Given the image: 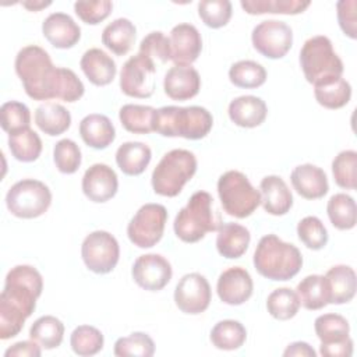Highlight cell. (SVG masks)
Returning <instances> with one entry per match:
<instances>
[{"label": "cell", "instance_id": "obj_1", "mask_svg": "<svg viewBox=\"0 0 357 357\" xmlns=\"http://www.w3.org/2000/svg\"><path fill=\"white\" fill-rule=\"evenodd\" d=\"M42 290L43 279L36 268L17 265L8 271L0 294V339H11L21 332Z\"/></svg>", "mask_w": 357, "mask_h": 357}, {"label": "cell", "instance_id": "obj_2", "mask_svg": "<svg viewBox=\"0 0 357 357\" xmlns=\"http://www.w3.org/2000/svg\"><path fill=\"white\" fill-rule=\"evenodd\" d=\"M15 73L21 79L25 93L33 100L56 99L60 67H54L49 53L36 46L28 45L15 56Z\"/></svg>", "mask_w": 357, "mask_h": 357}, {"label": "cell", "instance_id": "obj_3", "mask_svg": "<svg viewBox=\"0 0 357 357\" xmlns=\"http://www.w3.org/2000/svg\"><path fill=\"white\" fill-rule=\"evenodd\" d=\"M252 261L257 272L269 280H289L303 266L300 250L276 234H266L258 241Z\"/></svg>", "mask_w": 357, "mask_h": 357}, {"label": "cell", "instance_id": "obj_4", "mask_svg": "<svg viewBox=\"0 0 357 357\" xmlns=\"http://www.w3.org/2000/svg\"><path fill=\"white\" fill-rule=\"evenodd\" d=\"M220 225V213L215 208L212 195L206 191H197L177 213L173 229L181 241L197 243L206 233L218 231Z\"/></svg>", "mask_w": 357, "mask_h": 357}, {"label": "cell", "instance_id": "obj_5", "mask_svg": "<svg viewBox=\"0 0 357 357\" xmlns=\"http://www.w3.org/2000/svg\"><path fill=\"white\" fill-rule=\"evenodd\" d=\"M213 119L202 106H163L156 109L155 131L163 137L201 139L212 128Z\"/></svg>", "mask_w": 357, "mask_h": 357}, {"label": "cell", "instance_id": "obj_6", "mask_svg": "<svg viewBox=\"0 0 357 357\" xmlns=\"http://www.w3.org/2000/svg\"><path fill=\"white\" fill-rule=\"evenodd\" d=\"M197 172V158L187 149H173L163 155L152 172L151 183L155 194L176 197Z\"/></svg>", "mask_w": 357, "mask_h": 357}, {"label": "cell", "instance_id": "obj_7", "mask_svg": "<svg viewBox=\"0 0 357 357\" xmlns=\"http://www.w3.org/2000/svg\"><path fill=\"white\" fill-rule=\"evenodd\" d=\"M300 66L305 79L312 85L329 78L342 77L344 70L331 39L324 35L312 36L304 42L300 50Z\"/></svg>", "mask_w": 357, "mask_h": 357}, {"label": "cell", "instance_id": "obj_8", "mask_svg": "<svg viewBox=\"0 0 357 357\" xmlns=\"http://www.w3.org/2000/svg\"><path fill=\"white\" fill-rule=\"evenodd\" d=\"M218 194L223 211L238 219L250 216L261 204V192L238 170H229L219 177Z\"/></svg>", "mask_w": 357, "mask_h": 357}, {"label": "cell", "instance_id": "obj_9", "mask_svg": "<svg viewBox=\"0 0 357 357\" xmlns=\"http://www.w3.org/2000/svg\"><path fill=\"white\" fill-rule=\"evenodd\" d=\"M52 204L49 187L33 178L17 181L7 191L6 205L11 215L21 219H35L42 216Z\"/></svg>", "mask_w": 357, "mask_h": 357}, {"label": "cell", "instance_id": "obj_10", "mask_svg": "<svg viewBox=\"0 0 357 357\" xmlns=\"http://www.w3.org/2000/svg\"><path fill=\"white\" fill-rule=\"evenodd\" d=\"M167 211L160 204H145L132 216L127 226L130 241L138 248L156 245L165 231Z\"/></svg>", "mask_w": 357, "mask_h": 357}, {"label": "cell", "instance_id": "obj_11", "mask_svg": "<svg viewBox=\"0 0 357 357\" xmlns=\"http://www.w3.org/2000/svg\"><path fill=\"white\" fill-rule=\"evenodd\" d=\"M156 64L142 53L131 56L120 71V89L131 98H151L156 85Z\"/></svg>", "mask_w": 357, "mask_h": 357}, {"label": "cell", "instance_id": "obj_12", "mask_svg": "<svg viewBox=\"0 0 357 357\" xmlns=\"http://www.w3.org/2000/svg\"><path fill=\"white\" fill-rule=\"evenodd\" d=\"M81 257L85 266L98 275L112 272L120 257V247L114 236L105 230L89 233L81 245Z\"/></svg>", "mask_w": 357, "mask_h": 357}, {"label": "cell", "instance_id": "obj_13", "mask_svg": "<svg viewBox=\"0 0 357 357\" xmlns=\"http://www.w3.org/2000/svg\"><path fill=\"white\" fill-rule=\"evenodd\" d=\"M254 49L268 59H282L293 45L291 28L279 20L259 22L251 33Z\"/></svg>", "mask_w": 357, "mask_h": 357}, {"label": "cell", "instance_id": "obj_14", "mask_svg": "<svg viewBox=\"0 0 357 357\" xmlns=\"http://www.w3.org/2000/svg\"><path fill=\"white\" fill-rule=\"evenodd\" d=\"M211 286L205 276L192 272L184 275L174 289V303L177 308L190 315L204 312L211 303Z\"/></svg>", "mask_w": 357, "mask_h": 357}, {"label": "cell", "instance_id": "obj_15", "mask_svg": "<svg viewBox=\"0 0 357 357\" xmlns=\"http://www.w3.org/2000/svg\"><path fill=\"white\" fill-rule=\"evenodd\" d=\"M131 275L139 287L159 291L170 282L173 271L170 262L160 254H145L135 259Z\"/></svg>", "mask_w": 357, "mask_h": 357}, {"label": "cell", "instance_id": "obj_16", "mask_svg": "<svg viewBox=\"0 0 357 357\" xmlns=\"http://www.w3.org/2000/svg\"><path fill=\"white\" fill-rule=\"evenodd\" d=\"M170 60L174 66H191L202 50V38L198 29L187 22L170 31Z\"/></svg>", "mask_w": 357, "mask_h": 357}, {"label": "cell", "instance_id": "obj_17", "mask_svg": "<svg viewBox=\"0 0 357 357\" xmlns=\"http://www.w3.org/2000/svg\"><path fill=\"white\" fill-rule=\"evenodd\" d=\"M117 188V174L105 163H95L84 173L82 192L92 202L102 204L112 199L116 195Z\"/></svg>", "mask_w": 357, "mask_h": 357}, {"label": "cell", "instance_id": "obj_18", "mask_svg": "<svg viewBox=\"0 0 357 357\" xmlns=\"http://www.w3.org/2000/svg\"><path fill=\"white\" fill-rule=\"evenodd\" d=\"M252 290L251 275L241 266H231L223 271L216 284L219 298L229 305L244 304L252 296Z\"/></svg>", "mask_w": 357, "mask_h": 357}, {"label": "cell", "instance_id": "obj_19", "mask_svg": "<svg viewBox=\"0 0 357 357\" xmlns=\"http://www.w3.org/2000/svg\"><path fill=\"white\" fill-rule=\"evenodd\" d=\"M42 33L52 46L70 49L78 43L81 28L68 14L52 13L42 24Z\"/></svg>", "mask_w": 357, "mask_h": 357}, {"label": "cell", "instance_id": "obj_20", "mask_svg": "<svg viewBox=\"0 0 357 357\" xmlns=\"http://www.w3.org/2000/svg\"><path fill=\"white\" fill-rule=\"evenodd\" d=\"M199 88V74L191 66H174L165 74L163 89L173 100H188L198 95Z\"/></svg>", "mask_w": 357, "mask_h": 357}, {"label": "cell", "instance_id": "obj_21", "mask_svg": "<svg viewBox=\"0 0 357 357\" xmlns=\"http://www.w3.org/2000/svg\"><path fill=\"white\" fill-rule=\"evenodd\" d=\"M290 180L296 192L305 199H319L329 190L326 173L311 163L294 167L290 174Z\"/></svg>", "mask_w": 357, "mask_h": 357}, {"label": "cell", "instance_id": "obj_22", "mask_svg": "<svg viewBox=\"0 0 357 357\" xmlns=\"http://www.w3.org/2000/svg\"><path fill=\"white\" fill-rule=\"evenodd\" d=\"M261 204L269 215H286L293 206V195L284 180L279 176H266L259 184Z\"/></svg>", "mask_w": 357, "mask_h": 357}, {"label": "cell", "instance_id": "obj_23", "mask_svg": "<svg viewBox=\"0 0 357 357\" xmlns=\"http://www.w3.org/2000/svg\"><path fill=\"white\" fill-rule=\"evenodd\" d=\"M230 120L243 128L261 126L268 114L266 103L254 95H243L233 99L227 109Z\"/></svg>", "mask_w": 357, "mask_h": 357}, {"label": "cell", "instance_id": "obj_24", "mask_svg": "<svg viewBox=\"0 0 357 357\" xmlns=\"http://www.w3.org/2000/svg\"><path fill=\"white\" fill-rule=\"evenodd\" d=\"M79 67L85 77L96 86L109 85L117 73L114 60L98 47H92L82 54Z\"/></svg>", "mask_w": 357, "mask_h": 357}, {"label": "cell", "instance_id": "obj_25", "mask_svg": "<svg viewBox=\"0 0 357 357\" xmlns=\"http://www.w3.org/2000/svg\"><path fill=\"white\" fill-rule=\"evenodd\" d=\"M251 241L247 227L238 223H222L218 229L216 248L218 252L227 259H237L244 255Z\"/></svg>", "mask_w": 357, "mask_h": 357}, {"label": "cell", "instance_id": "obj_26", "mask_svg": "<svg viewBox=\"0 0 357 357\" xmlns=\"http://www.w3.org/2000/svg\"><path fill=\"white\" fill-rule=\"evenodd\" d=\"M329 304H346L353 300L357 289L356 272L349 265H335L325 275Z\"/></svg>", "mask_w": 357, "mask_h": 357}, {"label": "cell", "instance_id": "obj_27", "mask_svg": "<svg viewBox=\"0 0 357 357\" xmlns=\"http://www.w3.org/2000/svg\"><path fill=\"white\" fill-rule=\"evenodd\" d=\"M79 135L88 146L105 149L114 141L116 130L107 116L92 113L81 120Z\"/></svg>", "mask_w": 357, "mask_h": 357}, {"label": "cell", "instance_id": "obj_28", "mask_svg": "<svg viewBox=\"0 0 357 357\" xmlns=\"http://www.w3.org/2000/svg\"><path fill=\"white\" fill-rule=\"evenodd\" d=\"M152 158L151 148L138 141H128L119 146L116 152V163L127 176H139L145 172Z\"/></svg>", "mask_w": 357, "mask_h": 357}, {"label": "cell", "instance_id": "obj_29", "mask_svg": "<svg viewBox=\"0 0 357 357\" xmlns=\"http://www.w3.org/2000/svg\"><path fill=\"white\" fill-rule=\"evenodd\" d=\"M137 28L128 18H117L107 24L102 32V43L114 54H127L135 42Z\"/></svg>", "mask_w": 357, "mask_h": 357}, {"label": "cell", "instance_id": "obj_30", "mask_svg": "<svg viewBox=\"0 0 357 357\" xmlns=\"http://www.w3.org/2000/svg\"><path fill=\"white\" fill-rule=\"evenodd\" d=\"M35 123L40 131L50 137H56L70 128L71 114L64 106L46 102L35 110Z\"/></svg>", "mask_w": 357, "mask_h": 357}, {"label": "cell", "instance_id": "obj_31", "mask_svg": "<svg viewBox=\"0 0 357 357\" xmlns=\"http://www.w3.org/2000/svg\"><path fill=\"white\" fill-rule=\"evenodd\" d=\"M314 95L321 106L326 109H340L349 103L351 86L344 78L335 77L315 84Z\"/></svg>", "mask_w": 357, "mask_h": 357}, {"label": "cell", "instance_id": "obj_32", "mask_svg": "<svg viewBox=\"0 0 357 357\" xmlns=\"http://www.w3.org/2000/svg\"><path fill=\"white\" fill-rule=\"evenodd\" d=\"M121 126L132 134H149L155 131L156 109L145 105H124L119 112Z\"/></svg>", "mask_w": 357, "mask_h": 357}, {"label": "cell", "instance_id": "obj_33", "mask_svg": "<svg viewBox=\"0 0 357 357\" xmlns=\"http://www.w3.org/2000/svg\"><path fill=\"white\" fill-rule=\"evenodd\" d=\"M300 300V305L305 310H321L329 304V293L325 276L308 275L305 276L296 289Z\"/></svg>", "mask_w": 357, "mask_h": 357}, {"label": "cell", "instance_id": "obj_34", "mask_svg": "<svg viewBox=\"0 0 357 357\" xmlns=\"http://www.w3.org/2000/svg\"><path fill=\"white\" fill-rule=\"evenodd\" d=\"M240 6L247 14H286L296 15L310 7V1L303 0H241Z\"/></svg>", "mask_w": 357, "mask_h": 357}, {"label": "cell", "instance_id": "obj_35", "mask_svg": "<svg viewBox=\"0 0 357 357\" xmlns=\"http://www.w3.org/2000/svg\"><path fill=\"white\" fill-rule=\"evenodd\" d=\"M247 339L244 325L234 319L219 321L211 331V342L219 350H237Z\"/></svg>", "mask_w": 357, "mask_h": 357}, {"label": "cell", "instance_id": "obj_36", "mask_svg": "<svg viewBox=\"0 0 357 357\" xmlns=\"http://www.w3.org/2000/svg\"><path fill=\"white\" fill-rule=\"evenodd\" d=\"M326 212L333 227L339 230H350L357 222V209L354 199L343 192L335 194L329 198Z\"/></svg>", "mask_w": 357, "mask_h": 357}, {"label": "cell", "instance_id": "obj_37", "mask_svg": "<svg viewBox=\"0 0 357 357\" xmlns=\"http://www.w3.org/2000/svg\"><path fill=\"white\" fill-rule=\"evenodd\" d=\"M63 336L64 325L53 315H43L38 318L29 329V337L47 350L59 347L63 342Z\"/></svg>", "mask_w": 357, "mask_h": 357}, {"label": "cell", "instance_id": "obj_38", "mask_svg": "<svg viewBox=\"0 0 357 357\" xmlns=\"http://www.w3.org/2000/svg\"><path fill=\"white\" fill-rule=\"evenodd\" d=\"M8 148L17 160L29 163L40 156L42 141L33 130L24 128L21 131L8 134Z\"/></svg>", "mask_w": 357, "mask_h": 357}, {"label": "cell", "instance_id": "obj_39", "mask_svg": "<svg viewBox=\"0 0 357 357\" xmlns=\"http://www.w3.org/2000/svg\"><path fill=\"white\" fill-rule=\"evenodd\" d=\"M229 79L238 88H258L266 81V70L257 61L240 60L230 67Z\"/></svg>", "mask_w": 357, "mask_h": 357}, {"label": "cell", "instance_id": "obj_40", "mask_svg": "<svg viewBox=\"0 0 357 357\" xmlns=\"http://www.w3.org/2000/svg\"><path fill=\"white\" fill-rule=\"evenodd\" d=\"M268 312L279 321H287L296 317L300 308V300L294 290L280 287L273 290L266 298Z\"/></svg>", "mask_w": 357, "mask_h": 357}, {"label": "cell", "instance_id": "obj_41", "mask_svg": "<svg viewBox=\"0 0 357 357\" xmlns=\"http://www.w3.org/2000/svg\"><path fill=\"white\" fill-rule=\"evenodd\" d=\"M314 329L321 343L328 344L347 339L350 325L347 319L339 314H324L315 319Z\"/></svg>", "mask_w": 357, "mask_h": 357}, {"label": "cell", "instance_id": "obj_42", "mask_svg": "<svg viewBox=\"0 0 357 357\" xmlns=\"http://www.w3.org/2000/svg\"><path fill=\"white\" fill-rule=\"evenodd\" d=\"M103 335L102 332L91 325L77 326L70 337L71 349L78 356H93L103 349Z\"/></svg>", "mask_w": 357, "mask_h": 357}, {"label": "cell", "instance_id": "obj_43", "mask_svg": "<svg viewBox=\"0 0 357 357\" xmlns=\"http://www.w3.org/2000/svg\"><path fill=\"white\" fill-rule=\"evenodd\" d=\"M332 174L335 183L346 190L357 187V152L347 149L339 152L332 162Z\"/></svg>", "mask_w": 357, "mask_h": 357}, {"label": "cell", "instance_id": "obj_44", "mask_svg": "<svg viewBox=\"0 0 357 357\" xmlns=\"http://www.w3.org/2000/svg\"><path fill=\"white\" fill-rule=\"evenodd\" d=\"M113 353L119 357H151L155 353V343L149 335L134 332L128 336L119 337L114 343Z\"/></svg>", "mask_w": 357, "mask_h": 357}, {"label": "cell", "instance_id": "obj_45", "mask_svg": "<svg viewBox=\"0 0 357 357\" xmlns=\"http://www.w3.org/2000/svg\"><path fill=\"white\" fill-rule=\"evenodd\" d=\"M0 124L1 128L8 134L29 128L31 112L28 106L17 100L3 103L0 107Z\"/></svg>", "mask_w": 357, "mask_h": 357}, {"label": "cell", "instance_id": "obj_46", "mask_svg": "<svg viewBox=\"0 0 357 357\" xmlns=\"http://www.w3.org/2000/svg\"><path fill=\"white\" fill-rule=\"evenodd\" d=\"M198 15L206 26L222 28L231 18V3L229 0H202L198 3Z\"/></svg>", "mask_w": 357, "mask_h": 357}, {"label": "cell", "instance_id": "obj_47", "mask_svg": "<svg viewBox=\"0 0 357 357\" xmlns=\"http://www.w3.org/2000/svg\"><path fill=\"white\" fill-rule=\"evenodd\" d=\"M297 236L300 241L310 250L318 251L328 243V231L317 216H305L297 225Z\"/></svg>", "mask_w": 357, "mask_h": 357}, {"label": "cell", "instance_id": "obj_48", "mask_svg": "<svg viewBox=\"0 0 357 357\" xmlns=\"http://www.w3.org/2000/svg\"><path fill=\"white\" fill-rule=\"evenodd\" d=\"M81 149L73 139H60L53 148V160L60 173H75L81 166Z\"/></svg>", "mask_w": 357, "mask_h": 357}, {"label": "cell", "instance_id": "obj_49", "mask_svg": "<svg viewBox=\"0 0 357 357\" xmlns=\"http://www.w3.org/2000/svg\"><path fill=\"white\" fill-rule=\"evenodd\" d=\"M138 53L148 56L153 60V63L158 60L160 64H163L170 60V40L163 32L153 31L141 40Z\"/></svg>", "mask_w": 357, "mask_h": 357}, {"label": "cell", "instance_id": "obj_50", "mask_svg": "<svg viewBox=\"0 0 357 357\" xmlns=\"http://www.w3.org/2000/svg\"><path fill=\"white\" fill-rule=\"evenodd\" d=\"M113 8L110 0H95V1H77L74 4L75 14L78 18L88 25H98L106 20Z\"/></svg>", "mask_w": 357, "mask_h": 357}, {"label": "cell", "instance_id": "obj_51", "mask_svg": "<svg viewBox=\"0 0 357 357\" xmlns=\"http://www.w3.org/2000/svg\"><path fill=\"white\" fill-rule=\"evenodd\" d=\"M356 7H357L356 0H340L336 4L339 26L343 31V33L351 39H356V36H357Z\"/></svg>", "mask_w": 357, "mask_h": 357}, {"label": "cell", "instance_id": "obj_52", "mask_svg": "<svg viewBox=\"0 0 357 357\" xmlns=\"http://www.w3.org/2000/svg\"><path fill=\"white\" fill-rule=\"evenodd\" d=\"M42 354L40 344L35 340H21L8 347L4 353L6 357H39Z\"/></svg>", "mask_w": 357, "mask_h": 357}, {"label": "cell", "instance_id": "obj_53", "mask_svg": "<svg viewBox=\"0 0 357 357\" xmlns=\"http://www.w3.org/2000/svg\"><path fill=\"white\" fill-rule=\"evenodd\" d=\"M319 353L324 357H350L353 354V340L347 337L342 342H335L328 344L321 343Z\"/></svg>", "mask_w": 357, "mask_h": 357}, {"label": "cell", "instance_id": "obj_54", "mask_svg": "<svg viewBox=\"0 0 357 357\" xmlns=\"http://www.w3.org/2000/svg\"><path fill=\"white\" fill-rule=\"evenodd\" d=\"M284 357H290V356H297V357H315L317 353L315 350L305 342H293L290 343L286 350L283 351Z\"/></svg>", "mask_w": 357, "mask_h": 357}, {"label": "cell", "instance_id": "obj_55", "mask_svg": "<svg viewBox=\"0 0 357 357\" xmlns=\"http://www.w3.org/2000/svg\"><path fill=\"white\" fill-rule=\"evenodd\" d=\"M50 4H52V1H25V3H22V6L25 8H28L29 11L42 10V8H45V7L50 6Z\"/></svg>", "mask_w": 357, "mask_h": 357}]
</instances>
